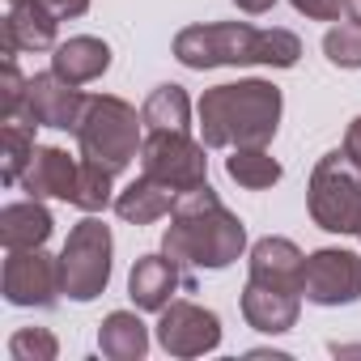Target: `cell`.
I'll list each match as a JSON object with an SVG mask.
<instances>
[{
    "label": "cell",
    "instance_id": "6da1fadb",
    "mask_svg": "<svg viewBox=\"0 0 361 361\" xmlns=\"http://www.w3.org/2000/svg\"><path fill=\"white\" fill-rule=\"evenodd\" d=\"M161 251L183 272H192V268L221 272L234 259H243L247 226L221 204V196L209 183H200V188H192L174 200L170 226L161 234Z\"/></svg>",
    "mask_w": 361,
    "mask_h": 361
},
{
    "label": "cell",
    "instance_id": "7a4b0ae2",
    "mask_svg": "<svg viewBox=\"0 0 361 361\" xmlns=\"http://www.w3.org/2000/svg\"><path fill=\"white\" fill-rule=\"evenodd\" d=\"M285 98L264 77L226 81L200 94L196 102V128L209 149H268L281 128Z\"/></svg>",
    "mask_w": 361,
    "mask_h": 361
},
{
    "label": "cell",
    "instance_id": "3957f363",
    "mask_svg": "<svg viewBox=\"0 0 361 361\" xmlns=\"http://www.w3.org/2000/svg\"><path fill=\"white\" fill-rule=\"evenodd\" d=\"M174 60L183 68H243V64H268V68H293L302 60V39L293 30H255L247 22H200L174 35Z\"/></svg>",
    "mask_w": 361,
    "mask_h": 361
},
{
    "label": "cell",
    "instance_id": "277c9868",
    "mask_svg": "<svg viewBox=\"0 0 361 361\" xmlns=\"http://www.w3.org/2000/svg\"><path fill=\"white\" fill-rule=\"evenodd\" d=\"M140 128H145V119L132 102H123L115 94H90L81 123H77V149H81V157L119 174L132 166V157H140V145H145Z\"/></svg>",
    "mask_w": 361,
    "mask_h": 361
},
{
    "label": "cell",
    "instance_id": "5b68a950",
    "mask_svg": "<svg viewBox=\"0 0 361 361\" xmlns=\"http://www.w3.org/2000/svg\"><path fill=\"white\" fill-rule=\"evenodd\" d=\"M306 209L327 234H361V166H353L344 149H331L314 161Z\"/></svg>",
    "mask_w": 361,
    "mask_h": 361
},
{
    "label": "cell",
    "instance_id": "8992f818",
    "mask_svg": "<svg viewBox=\"0 0 361 361\" xmlns=\"http://www.w3.org/2000/svg\"><path fill=\"white\" fill-rule=\"evenodd\" d=\"M111 259H115V238L111 226H102L94 213L77 221L60 247V285L64 298L73 302H94L111 285Z\"/></svg>",
    "mask_w": 361,
    "mask_h": 361
},
{
    "label": "cell",
    "instance_id": "52a82bcc",
    "mask_svg": "<svg viewBox=\"0 0 361 361\" xmlns=\"http://www.w3.org/2000/svg\"><path fill=\"white\" fill-rule=\"evenodd\" d=\"M204 140H192V132H149L140 145V174L166 183L170 192H192L209 183V157Z\"/></svg>",
    "mask_w": 361,
    "mask_h": 361
},
{
    "label": "cell",
    "instance_id": "ba28073f",
    "mask_svg": "<svg viewBox=\"0 0 361 361\" xmlns=\"http://www.w3.org/2000/svg\"><path fill=\"white\" fill-rule=\"evenodd\" d=\"M5 302L9 306H26V310H51L64 298L60 285V255H47L43 247H26V251H9L5 259Z\"/></svg>",
    "mask_w": 361,
    "mask_h": 361
},
{
    "label": "cell",
    "instance_id": "9c48e42d",
    "mask_svg": "<svg viewBox=\"0 0 361 361\" xmlns=\"http://www.w3.org/2000/svg\"><path fill=\"white\" fill-rule=\"evenodd\" d=\"M302 298L314 306H353L361 302V255L344 247H323L306 255Z\"/></svg>",
    "mask_w": 361,
    "mask_h": 361
},
{
    "label": "cell",
    "instance_id": "30bf717a",
    "mask_svg": "<svg viewBox=\"0 0 361 361\" xmlns=\"http://www.w3.org/2000/svg\"><path fill=\"white\" fill-rule=\"evenodd\" d=\"M157 344L170 357H204L221 344V319L200 302L174 298L157 319Z\"/></svg>",
    "mask_w": 361,
    "mask_h": 361
},
{
    "label": "cell",
    "instance_id": "8fae6325",
    "mask_svg": "<svg viewBox=\"0 0 361 361\" xmlns=\"http://www.w3.org/2000/svg\"><path fill=\"white\" fill-rule=\"evenodd\" d=\"M85 98L81 85L64 81L60 73H35L30 77V90H26V106H22V119L35 123V128H56V132H77L81 123V111H85Z\"/></svg>",
    "mask_w": 361,
    "mask_h": 361
},
{
    "label": "cell",
    "instance_id": "7c38bea8",
    "mask_svg": "<svg viewBox=\"0 0 361 361\" xmlns=\"http://www.w3.org/2000/svg\"><path fill=\"white\" fill-rule=\"evenodd\" d=\"M178 289H196V281L178 268L166 251L161 255H140L128 272V298L136 302V310H166L174 302Z\"/></svg>",
    "mask_w": 361,
    "mask_h": 361
},
{
    "label": "cell",
    "instance_id": "4fadbf2b",
    "mask_svg": "<svg viewBox=\"0 0 361 361\" xmlns=\"http://www.w3.org/2000/svg\"><path fill=\"white\" fill-rule=\"evenodd\" d=\"M77 174H81V157H73L60 145H39L18 188L26 196H35V200H68L73 204Z\"/></svg>",
    "mask_w": 361,
    "mask_h": 361
},
{
    "label": "cell",
    "instance_id": "5bb4252c",
    "mask_svg": "<svg viewBox=\"0 0 361 361\" xmlns=\"http://www.w3.org/2000/svg\"><path fill=\"white\" fill-rule=\"evenodd\" d=\"M56 30H60V18H51L39 0H9L5 26H0V47H5V56L56 51Z\"/></svg>",
    "mask_w": 361,
    "mask_h": 361
},
{
    "label": "cell",
    "instance_id": "9a60e30c",
    "mask_svg": "<svg viewBox=\"0 0 361 361\" xmlns=\"http://www.w3.org/2000/svg\"><path fill=\"white\" fill-rule=\"evenodd\" d=\"M251 276L247 281H259L268 289H285V293H302V268H306V255L298 251V243L281 238V234H268L259 243H251Z\"/></svg>",
    "mask_w": 361,
    "mask_h": 361
},
{
    "label": "cell",
    "instance_id": "2e32d148",
    "mask_svg": "<svg viewBox=\"0 0 361 361\" xmlns=\"http://www.w3.org/2000/svg\"><path fill=\"white\" fill-rule=\"evenodd\" d=\"M243 319L247 327L264 331V336H285L289 327H298L302 314V293H285V289H268L259 281L243 285Z\"/></svg>",
    "mask_w": 361,
    "mask_h": 361
},
{
    "label": "cell",
    "instance_id": "e0dca14e",
    "mask_svg": "<svg viewBox=\"0 0 361 361\" xmlns=\"http://www.w3.org/2000/svg\"><path fill=\"white\" fill-rule=\"evenodd\" d=\"M56 221L47 213L43 200L26 196V200H13L0 209V243H5V251H26V247H47Z\"/></svg>",
    "mask_w": 361,
    "mask_h": 361
},
{
    "label": "cell",
    "instance_id": "ac0fdd59",
    "mask_svg": "<svg viewBox=\"0 0 361 361\" xmlns=\"http://www.w3.org/2000/svg\"><path fill=\"white\" fill-rule=\"evenodd\" d=\"M111 68V43L94 39V35H73L64 43H56L51 51V73H60L73 85H90Z\"/></svg>",
    "mask_w": 361,
    "mask_h": 361
},
{
    "label": "cell",
    "instance_id": "d6986e66",
    "mask_svg": "<svg viewBox=\"0 0 361 361\" xmlns=\"http://www.w3.org/2000/svg\"><path fill=\"white\" fill-rule=\"evenodd\" d=\"M174 200H178V192H170L166 183H157L149 174H140L115 196V213L128 226H153V221L174 213Z\"/></svg>",
    "mask_w": 361,
    "mask_h": 361
},
{
    "label": "cell",
    "instance_id": "ffe728a7",
    "mask_svg": "<svg viewBox=\"0 0 361 361\" xmlns=\"http://www.w3.org/2000/svg\"><path fill=\"white\" fill-rule=\"evenodd\" d=\"M98 353L111 361H140L149 353V327L132 310H111L98 323Z\"/></svg>",
    "mask_w": 361,
    "mask_h": 361
},
{
    "label": "cell",
    "instance_id": "44dd1931",
    "mask_svg": "<svg viewBox=\"0 0 361 361\" xmlns=\"http://www.w3.org/2000/svg\"><path fill=\"white\" fill-rule=\"evenodd\" d=\"M140 119H145V132H192V98L183 85H157L145 106H140Z\"/></svg>",
    "mask_w": 361,
    "mask_h": 361
},
{
    "label": "cell",
    "instance_id": "7402d4cb",
    "mask_svg": "<svg viewBox=\"0 0 361 361\" xmlns=\"http://www.w3.org/2000/svg\"><path fill=\"white\" fill-rule=\"evenodd\" d=\"M35 123L26 119H5L0 123V183L5 188H18L22 174L35 157Z\"/></svg>",
    "mask_w": 361,
    "mask_h": 361
},
{
    "label": "cell",
    "instance_id": "603a6c76",
    "mask_svg": "<svg viewBox=\"0 0 361 361\" xmlns=\"http://www.w3.org/2000/svg\"><path fill=\"white\" fill-rule=\"evenodd\" d=\"M226 174L247 192H268L281 183V161L268 149H230L226 157Z\"/></svg>",
    "mask_w": 361,
    "mask_h": 361
},
{
    "label": "cell",
    "instance_id": "cb8c5ba5",
    "mask_svg": "<svg viewBox=\"0 0 361 361\" xmlns=\"http://www.w3.org/2000/svg\"><path fill=\"white\" fill-rule=\"evenodd\" d=\"M111 178H115V170H106V166L81 157V174H77L73 204H77L81 213H102L106 204H115V196H111V192H115V188H111Z\"/></svg>",
    "mask_w": 361,
    "mask_h": 361
},
{
    "label": "cell",
    "instance_id": "d4e9b609",
    "mask_svg": "<svg viewBox=\"0 0 361 361\" xmlns=\"http://www.w3.org/2000/svg\"><path fill=\"white\" fill-rule=\"evenodd\" d=\"M9 357L13 361H56L60 357V340L47 327H18L9 336Z\"/></svg>",
    "mask_w": 361,
    "mask_h": 361
},
{
    "label": "cell",
    "instance_id": "484cf974",
    "mask_svg": "<svg viewBox=\"0 0 361 361\" xmlns=\"http://www.w3.org/2000/svg\"><path fill=\"white\" fill-rule=\"evenodd\" d=\"M26 90H30V77H22L18 56H5V64H0V123H5V119H22Z\"/></svg>",
    "mask_w": 361,
    "mask_h": 361
},
{
    "label": "cell",
    "instance_id": "4316f807",
    "mask_svg": "<svg viewBox=\"0 0 361 361\" xmlns=\"http://www.w3.org/2000/svg\"><path fill=\"white\" fill-rule=\"evenodd\" d=\"M323 56L336 68H361V26H353V22L331 26L323 35Z\"/></svg>",
    "mask_w": 361,
    "mask_h": 361
},
{
    "label": "cell",
    "instance_id": "83f0119b",
    "mask_svg": "<svg viewBox=\"0 0 361 361\" xmlns=\"http://www.w3.org/2000/svg\"><path fill=\"white\" fill-rule=\"evenodd\" d=\"M289 5L310 22H340L344 13V0H289Z\"/></svg>",
    "mask_w": 361,
    "mask_h": 361
},
{
    "label": "cell",
    "instance_id": "f1b7e54d",
    "mask_svg": "<svg viewBox=\"0 0 361 361\" xmlns=\"http://www.w3.org/2000/svg\"><path fill=\"white\" fill-rule=\"evenodd\" d=\"M39 5H43L51 18H60V22H73V18L90 13V0H39Z\"/></svg>",
    "mask_w": 361,
    "mask_h": 361
},
{
    "label": "cell",
    "instance_id": "f546056e",
    "mask_svg": "<svg viewBox=\"0 0 361 361\" xmlns=\"http://www.w3.org/2000/svg\"><path fill=\"white\" fill-rule=\"evenodd\" d=\"M344 153H348V161L353 166H361V115L348 123V132H344Z\"/></svg>",
    "mask_w": 361,
    "mask_h": 361
},
{
    "label": "cell",
    "instance_id": "4dcf8cb0",
    "mask_svg": "<svg viewBox=\"0 0 361 361\" xmlns=\"http://www.w3.org/2000/svg\"><path fill=\"white\" fill-rule=\"evenodd\" d=\"M234 5H238L243 13H251V18H259V13H268V9H276V0H234Z\"/></svg>",
    "mask_w": 361,
    "mask_h": 361
},
{
    "label": "cell",
    "instance_id": "1f68e13d",
    "mask_svg": "<svg viewBox=\"0 0 361 361\" xmlns=\"http://www.w3.org/2000/svg\"><path fill=\"white\" fill-rule=\"evenodd\" d=\"M344 18H348L353 26H361V0H344Z\"/></svg>",
    "mask_w": 361,
    "mask_h": 361
},
{
    "label": "cell",
    "instance_id": "d6a6232c",
    "mask_svg": "<svg viewBox=\"0 0 361 361\" xmlns=\"http://www.w3.org/2000/svg\"><path fill=\"white\" fill-rule=\"evenodd\" d=\"M357 238H361V234H357Z\"/></svg>",
    "mask_w": 361,
    "mask_h": 361
}]
</instances>
